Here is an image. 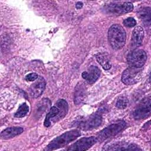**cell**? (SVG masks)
I'll list each match as a JSON object with an SVG mask.
<instances>
[{
	"label": "cell",
	"instance_id": "obj_13",
	"mask_svg": "<svg viewBox=\"0 0 151 151\" xmlns=\"http://www.w3.org/2000/svg\"><path fill=\"white\" fill-rule=\"evenodd\" d=\"M104 150H140L137 145L132 143H126L122 142L115 143L106 146L103 149Z\"/></svg>",
	"mask_w": 151,
	"mask_h": 151
},
{
	"label": "cell",
	"instance_id": "obj_23",
	"mask_svg": "<svg viewBox=\"0 0 151 151\" xmlns=\"http://www.w3.org/2000/svg\"><path fill=\"white\" fill-rule=\"evenodd\" d=\"M38 77V76L37 73H31L28 74V75L26 76L25 77V80L27 81H34L35 80H37Z\"/></svg>",
	"mask_w": 151,
	"mask_h": 151
},
{
	"label": "cell",
	"instance_id": "obj_20",
	"mask_svg": "<svg viewBox=\"0 0 151 151\" xmlns=\"http://www.w3.org/2000/svg\"><path fill=\"white\" fill-rule=\"evenodd\" d=\"M128 100L125 97H121L116 103V107L119 109H124L127 106Z\"/></svg>",
	"mask_w": 151,
	"mask_h": 151
},
{
	"label": "cell",
	"instance_id": "obj_15",
	"mask_svg": "<svg viewBox=\"0 0 151 151\" xmlns=\"http://www.w3.org/2000/svg\"><path fill=\"white\" fill-rule=\"evenodd\" d=\"M23 128L21 127H10L3 130L1 133V137L2 139H11L18 136L23 132Z\"/></svg>",
	"mask_w": 151,
	"mask_h": 151
},
{
	"label": "cell",
	"instance_id": "obj_7",
	"mask_svg": "<svg viewBox=\"0 0 151 151\" xmlns=\"http://www.w3.org/2000/svg\"><path fill=\"white\" fill-rule=\"evenodd\" d=\"M147 54L143 50L137 49L131 52L127 57V62L130 67L141 68L146 63Z\"/></svg>",
	"mask_w": 151,
	"mask_h": 151
},
{
	"label": "cell",
	"instance_id": "obj_11",
	"mask_svg": "<svg viewBox=\"0 0 151 151\" xmlns=\"http://www.w3.org/2000/svg\"><path fill=\"white\" fill-rule=\"evenodd\" d=\"M38 80L32 84L29 88V93L31 96L34 98L40 97L45 88L46 82L42 77H38Z\"/></svg>",
	"mask_w": 151,
	"mask_h": 151
},
{
	"label": "cell",
	"instance_id": "obj_3",
	"mask_svg": "<svg viewBox=\"0 0 151 151\" xmlns=\"http://www.w3.org/2000/svg\"><path fill=\"white\" fill-rule=\"evenodd\" d=\"M81 135L79 130L73 129L66 132L54 139L44 149V150H54L67 146Z\"/></svg>",
	"mask_w": 151,
	"mask_h": 151
},
{
	"label": "cell",
	"instance_id": "obj_8",
	"mask_svg": "<svg viewBox=\"0 0 151 151\" xmlns=\"http://www.w3.org/2000/svg\"><path fill=\"white\" fill-rule=\"evenodd\" d=\"M140 68L129 67L126 68L122 76V82L126 85H133L136 83L141 77Z\"/></svg>",
	"mask_w": 151,
	"mask_h": 151
},
{
	"label": "cell",
	"instance_id": "obj_2",
	"mask_svg": "<svg viewBox=\"0 0 151 151\" xmlns=\"http://www.w3.org/2000/svg\"><path fill=\"white\" fill-rule=\"evenodd\" d=\"M126 40L124 28L119 24L112 25L108 31V40L112 48L117 50L122 48Z\"/></svg>",
	"mask_w": 151,
	"mask_h": 151
},
{
	"label": "cell",
	"instance_id": "obj_12",
	"mask_svg": "<svg viewBox=\"0 0 151 151\" xmlns=\"http://www.w3.org/2000/svg\"><path fill=\"white\" fill-rule=\"evenodd\" d=\"M100 75V69L94 65L90 66L88 70L82 73V77L89 84H93L99 78Z\"/></svg>",
	"mask_w": 151,
	"mask_h": 151
},
{
	"label": "cell",
	"instance_id": "obj_17",
	"mask_svg": "<svg viewBox=\"0 0 151 151\" xmlns=\"http://www.w3.org/2000/svg\"><path fill=\"white\" fill-rule=\"evenodd\" d=\"M96 59L98 63L102 66L104 70H109L111 67V63L108 55L104 53H99L96 55Z\"/></svg>",
	"mask_w": 151,
	"mask_h": 151
},
{
	"label": "cell",
	"instance_id": "obj_21",
	"mask_svg": "<svg viewBox=\"0 0 151 151\" xmlns=\"http://www.w3.org/2000/svg\"><path fill=\"white\" fill-rule=\"evenodd\" d=\"M123 24L127 27H133L136 24V20L132 17H129L123 21Z\"/></svg>",
	"mask_w": 151,
	"mask_h": 151
},
{
	"label": "cell",
	"instance_id": "obj_10",
	"mask_svg": "<svg viewBox=\"0 0 151 151\" xmlns=\"http://www.w3.org/2000/svg\"><path fill=\"white\" fill-rule=\"evenodd\" d=\"M150 98L149 97L143 101L134 110L133 113V118L136 120L145 119L150 116Z\"/></svg>",
	"mask_w": 151,
	"mask_h": 151
},
{
	"label": "cell",
	"instance_id": "obj_9",
	"mask_svg": "<svg viewBox=\"0 0 151 151\" xmlns=\"http://www.w3.org/2000/svg\"><path fill=\"white\" fill-rule=\"evenodd\" d=\"M96 137L91 136L88 137H83L74 143L68 148L67 150H77L84 151L90 149L92 146L96 144L97 142Z\"/></svg>",
	"mask_w": 151,
	"mask_h": 151
},
{
	"label": "cell",
	"instance_id": "obj_6",
	"mask_svg": "<svg viewBox=\"0 0 151 151\" xmlns=\"http://www.w3.org/2000/svg\"><path fill=\"white\" fill-rule=\"evenodd\" d=\"M102 122V117L99 113H95L80 120L77 123L78 128L83 130H91L97 128Z\"/></svg>",
	"mask_w": 151,
	"mask_h": 151
},
{
	"label": "cell",
	"instance_id": "obj_22",
	"mask_svg": "<svg viewBox=\"0 0 151 151\" xmlns=\"http://www.w3.org/2000/svg\"><path fill=\"white\" fill-rule=\"evenodd\" d=\"M48 100L44 99L43 100L41 101V104L40 106V107L37 109V113L38 112H40L41 113L42 112H44V111H45L47 110V107H48Z\"/></svg>",
	"mask_w": 151,
	"mask_h": 151
},
{
	"label": "cell",
	"instance_id": "obj_14",
	"mask_svg": "<svg viewBox=\"0 0 151 151\" xmlns=\"http://www.w3.org/2000/svg\"><path fill=\"white\" fill-rule=\"evenodd\" d=\"M144 37V31L142 27H136L132 34V47L136 48L141 45Z\"/></svg>",
	"mask_w": 151,
	"mask_h": 151
},
{
	"label": "cell",
	"instance_id": "obj_5",
	"mask_svg": "<svg viewBox=\"0 0 151 151\" xmlns=\"http://www.w3.org/2000/svg\"><path fill=\"white\" fill-rule=\"evenodd\" d=\"M133 5L130 2L122 3H113L104 6L105 12L111 15H120L132 11Z\"/></svg>",
	"mask_w": 151,
	"mask_h": 151
},
{
	"label": "cell",
	"instance_id": "obj_24",
	"mask_svg": "<svg viewBox=\"0 0 151 151\" xmlns=\"http://www.w3.org/2000/svg\"><path fill=\"white\" fill-rule=\"evenodd\" d=\"M83 4L81 2H78L76 5V6L77 9H80L83 7Z\"/></svg>",
	"mask_w": 151,
	"mask_h": 151
},
{
	"label": "cell",
	"instance_id": "obj_4",
	"mask_svg": "<svg viewBox=\"0 0 151 151\" xmlns=\"http://www.w3.org/2000/svg\"><path fill=\"white\" fill-rule=\"evenodd\" d=\"M126 126V123L124 121L119 120L115 123H113L103 129L97 134L96 137L98 141L103 142L109 138L113 137L121 132Z\"/></svg>",
	"mask_w": 151,
	"mask_h": 151
},
{
	"label": "cell",
	"instance_id": "obj_16",
	"mask_svg": "<svg viewBox=\"0 0 151 151\" xmlns=\"http://www.w3.org/2000/svg\"><path fill=\"white\" fill-rule=\"evenodd\" d=\"M86 96V89L83 84H78L75 89L74 103L76 104H80L84 101Z\"/></svg>",
	"mask_w": 151,
	"mask_h": 151
},
{
	"label": "cell",
	"instance_id": "obj_18",
	"mask_svg": "<svg viewBox=\"0 0 151 151\" xmlns=\"http://www.w3.org/2000/svg\"><path fill=\"white\" fill-rule=\"evenodd\" d=\"M150 7H145L140 9L138 12L140 18L143 21L145 25H149L150 24Z\"/></svg>",
	"mask_w": 151,
	"mask_h": 151
},
{
	"label": "cell",
	"instance_id": "obj_19",
	"mask_svg": "<svg viewBox=\"0 0 151 151\" xmlns=\"http://www.w3.org/2000/svg\"><path fill=\"white\" fill-rule=\"evenodd\" d=\"M29 111V107L25 103L21 104L19 107L16 113L14 114V116L16 117H24L28 112Z\"/></svg>",
	"mask_w": 151,
	"mask_h": 151
},
{
	"label": "cell",
	"instance_id": "obj_1",
	"mask_svg": "<svg viewBox=\"0 0 151 151\" xmlns=\"http://www.w3.org/2000/svg\"><path fill=\"white\" fill-rule=\"evenodd\" d=\"M68 110L67 102L64 99H59L47 114L44 120V126L48 127L63 119L67 114Z\"/></svg>",
	"mask_w": 151,
	"mask_h": 151
}]
</instances>
